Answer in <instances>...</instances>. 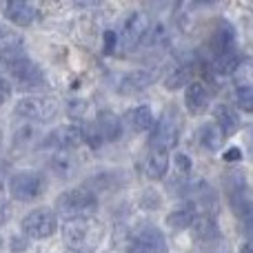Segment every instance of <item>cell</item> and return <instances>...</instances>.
Instances as JSON below:
<instances>
[{
    "label": "cell",
    "instance_id": "obj_35",
    "mask_svg": "<svg viewBox=\"0 0 253 253\" xmlns=\"http://www.w3.org/2000/svg\"><path fill=\"white\" fill-rule=\"evenodd\" d=\"M242 158V151L238 147H233V149H229V151H224V160L227 162H236V160H240Z\"/></svg>",
    "mask_w": 253,
    "mask_h": 253
},
{
    "label": "cell",
    "instance_id": "obj_37",
    "mask_svg": "<svg viewBox=\"0 0 253 253\" xmlns=\"http://www.w3.org/2000/svg\"><path fill=\"white\" fill-rule=\"evenodd\" d=\"M2 178H4V169H2V167H0V189L4 187V180H2Z\"/></svg>",
    "mask_w": 253,
    "mask_h": 253
},
{
    "label": "cell",
    "instance_id": "obj_21",
    "mask_svg": "<svg viewBox=\"0 0 253 253\" xmlns=\"http://www.w3.org/2000/svg\"><path fill=\"white\" fill-rule=\"evenodd\" d=\"M242 58L236 53V49L229 53H222V56H213V60H211V71H213L215 76H233L238 69V65H240Z\"/></svg>",
    "mask_w": 253,
    "mask_h": 253
},
{
    "label": "cell",
    "instance_id": "obj_23",
    "mask_svg": "<svg viewBox=\"0 0 253 253\" xmlns=\"http://www.w3.org/2000/svg\"><path fill=\"white\" fill-rule=\"evenodd\" d=\"M16 51H22L20 34L0 25V56H9V53H16Z\"/></svg>",
    "mask_w": 253,
    "mask_h": 253
},
{
    "label": "cell",
    "instance_id": "obj_24",
    "mask_svg": "<svg viewBox=\"0 0 253 253\" xmlns=\"http://www.w3.org/2000/svg\"><path fill=\"white\" fill-rule=\"evenodd\" d=\"M167 42H169V31H167V27L162 25V22H151L142 44H147V47H151V49H160V47H167Z\"/></svg>",
    "mask_w": 253,
    "mask_h": 253
},
{
    "label": "cell",
    "instance_id": "obj_32",
    "mask_svg": "<svg viewBox=\"0 0 253 253\" xmlns=\"http://www.w3.org/2000/svg\"><path fill=\"white\" fill-rule=\"evenodd\" d=\"M9 98H11V84H9V80L4 78V76H0V107H2Z\"/></svg>",
    "mask_w": 253,
    "mask_h": 253
},
{
    "label": "cell",
    "instance_id": "obj_1",
    "mask_svg": "<svg viewBox=\"0 0 253 253\" xmlns=\"http://www.w3.org/2000/svg\"><path fill=\"white\" fill-rule=\"evenodd\" d=\"M105 238V227L96 218H76L62 224V240L76 253H91L100 247Z\"/></svg>",
    "mask_w": 253,
    "mask_h": 253
},
{
    "label": "cell",
    "instance_id": "obj_12",
    "mask_svg": "<svg viewBox=\"0 0 253 253\" xmlns=\"http://www.w3.org/2000/svg\"><path fill=\"white\" fill-rule=\"evenodd\" d=\"M211 98H213V91L207 87L205 83H191L187 87V93H184V107L191 116H202L207 109L211 107Z\"/></svg>",
    "mask_w": 253,
    "mask_h": 253
},
{
    "label": "cell",
    "instance_id": "obj_38",
    "mask_svg": "<svg viewBox=\"0 0 253 253\" xmlns=\"http://www.w3.org/2000/svg\"><path fill=\"white\" fill-rule=\"evenodd\" d=\"M0 144H2V131H0Z\"/></svg>",
    "mask_w": 253,
    "mask_h": 253
},
{
    "label": "cell",
    "instance_id": "obj_13",
    "mask_svg": "<svg viewBox=\"0 0 253 253\" xmlns=\"http://www.w3.org/2000/svg\"><path fill=\"white\" fill-rule=\"evenodd\" d=\"M158 80V69H135L126 74L120 83V93L129 96V93H140L147 87H151Z\"/></svg>",
    "mask_w": 253,
    "mask_h": 253
},
{
    "label": "cell",
    "instance_id": "obj_19",
    "mask_svg": "<svg viewBox=\"0 0 253 253\" xmlns=\"http://www.w3.org/2000/svg\"><path fill=\"white\" fill-rule=\"evenodd\" d=\"M198 142H200V147L205 149V151H218L220 147H222V131H220V126L215 123H205L198 126V133H196Z\"/></svg>",
    "mask_w": 253,
    "mask_h": 253
},
{
    "label": "cell",
    "instance_id": "obj_9",
    "mask_svg": "<svg viewBox=\"0 0 253 253\" xmlns=\"http://www.w3.org/2000/svg\"><path fill=\"white\" fill-rule=\"evenodd\" d=\"M129 253H167V240L158 227H142L129 240Z\"/></svg>",
    "mask_w": 253,
    "mask_h": 253
},
{
    "label": "cell",
    "instance_id": "obj_36",
    "mask_svg": "<svg viewBox=\"0 0 253 253\" xmlns=\"http://www.w3.org/2000/svg\"><path fill=\"white\" fill-rule=\"evenodd\" d=\"M240 253H253V242L251 240L245 242V245H242V249H240Z\"/></svg>",
    "mask_w": 253,
    "mask_h": 253
},
{
    "label": "cell",
    "instance_id": "obj_25",
    "mask_svg": "<svg viewBox=\"0 0 253 253\" xmlns=\"http://www.w3.org/2000/svg\"><path fill=\"white\" fill-rule=\"evenodd\" d=\"M191 74H193V67L191 65H178L175 69L169 71V76H167V80H165L167 89H171V91H173V89L184 87Z\"/></svg>",
    "mask_w": 253,
    "mask_h": 253
},
{
    "label": "cell",
    "instance_id": "obj_14",
    "mask_svg": "<svg viewBox=\"0 0 253 253\" xmlns=\"http://www.w3.org/2000/svg\"><path fill=\"white\" fill-rule=\"evenodd\" d=\"M233 44H236V31L227 20H220L215 25V29L211 31V51H213V56H222V53L233 51Z\"/></svg>",
    "mask_w": 253,
    "mask_h": 253
},
{
    "label": "cell",
    "instance_id": "obj_22",
    "mask_svg": "<svg viewBox=\"0 0 253 253\" xmlns=\"http://www.w3.org/2000/svg\"><path fill=\"white\" fill-rule=\"evenodd\" d=\"M196 215H198V211L193 209L191 205H187V207H182V209L171 211V213L167 215V224H169L171 229H175V231H182V229L191 227Z\"/></svg>",
    "mask_w": 253,
    "mask_h": 253
},
{
    "label": "cell",
    "instance_id": "obj_27",
    "mask_svg": "<svg viewBox=\"0 0 253 253\" xmlns=\"http://www.w3.org/2000/svg\"><path fill=\"white\" fill-rule=\"evenodd\" d=\"M51 167H53V171H56L58 175H62V178H67V175L76 169L74 160L69 158V153L67 151H58L56 156H53V160H51Z\"/></svg>",
    "mask_w": 253,
    "mask_h": 253
},
{
    "label": "cell",
    "instance_id": "obj_33",
    "mask_svg": "<svg viewBox=\"0 0 253 253\" xmlns=\"http://www.w3.org/2000/svg\"><path fill=\"white\" fill-rule=\"evenodd\" d=\"M118 38L120 36L116 34V31H105V51L107 53L116 51V47H118Z\"/></svg>",
    "mask_w": 253,
    "mask_h": 253
},
{
    "label": "cell",
    "instance_id": "obj_34",
    "mask_svg": "<svg viewBox=\"0 0 253 253\" xmlns=\"http://www.w3.org/2000/svg\"><path fill=\"white\" fill-rule=\"evenodd\" d=\"M9 218H11V207H9V202L0 200V224H4Z\"/></svg>",
    "mask_w": 253,
    "mask_h": 253
},
{
    "label": "cell",
    "instance_id": "obj_2",
    "mask_svg": "<svg viewBox=\"0 0 253 253\" xmlns=\"http://www.w3.org/2000/svg\"><path fill=\"white\" fill-rule=\"evenodd\" d=\"M98 211V198L93 191L84 187H76L69 191L60 193L56 200V213L62 215L67 220H76V218H91Z\"/></svg>",
    "mask_w": 253,
    "mask_h": 253
},
{
    "label": "cell",
    "instance_id": "obj_18",
    "mask_svg": "<svg viewBox=\"0 0 253 253\" xmlns=\"http://www.w3.org/2000/svg\"><path fill=\"white\" fill-rule=\"evenodd\" d=\"M213 116H215V125L220 126L224 138H227V135H233L238 129H240V116H238V111L233 109V107L218 105L213 109Z\"/></svg>",
    "mask_w": 253,
    "mask_h": 253
},
{
    "label": "cell",
    "instance_id": "obj_20",
    "mask_svg": "<svg viewBox=\"0 0 253 253\" xmlns=\"http://www.w3.org/2000/svg\"><path fill=\"white\" fill-rule=\"evenodd\" d=\"M126 125L135 131V133H142V131H151L156 120H153V111L147 105H140L135 109H131L126 114Z\"/></svg>",
    "mask_w": 253,
    "mask_h": 253
},
{
    "label": "cell",
    "instance_id": "obj_7",
    "mask_svg": "<svg viewBox=\"0 0 253 253\" xmlns=\"http://www.w3.org/2000/svg\"><path fill=\"white\" fill-rule=\"evenodd\" d=\"M180 140V123L173 111H165L162 118L153 125L151 138H149V149H160V151H171Z\"/></svg>",
    "mask_w": 253,
    "mask_h": 253
},
{
    "label": "cell",
    "instance_id": "obj_16",
    "mask_svg": "<svg viewBox=\"0 0 253 253\" xmlns=\"http://www.w3.org/2000/svg\"><path fill=\"white\" fill-rule=\"evenodd\" d=\"M193 233L200 242H213L220 238V229H218V220L215 213H198L196 220L191 224Z\"/></svg>",
    "mask_w": 253,
    "mask_h": 253
},
{
    "label": "cell",
    "instance_id": "obj_11",
    "mask_svg": "<svg viewBox=\"0 0 253 253\" xmlns=\"http://www.w3.org/2000/svg\"><path fill=\"white\" fill-rule=\"evenodd\" d=\"M149 27H151V20H149L142 11H133L125 18L123 36H120V38L125 40L126 47H138V44H142Z\"/></svg>",
    "mask_w": 253,
    "mask_h": 253
},
{
    "label": "cell",
    "instance_id": "obj_17",
    "mask_svg": "<svg viewBox=\"0 0 253 253\" xmlns=\"http://www.w3.org/2000/svg\"><path fill=\"white\" fill-rule=\"evenodd\" d=\"M144 169L151 180H160L169 171V151H160V149H149L147 160H144Z\"/></svg>",
    "mask_w": 253,
    "mask_h": 253
},
{
    "label": "cell",
    "instance_id": "obj_31",
    "mask_svg": "<svg viewBox=\"0 0 253 253\" xmlns=\"http://www.w3.org/2000/svg\"><path fill=\"white\" fill-rule=\"evenodd\" d=\"M173 165H175V171H178V175H182V178H187V175L191 173V169H193L191 158H189L187 153H178V156L173 158Z\"/></svg>",
    "mask_w": 253,
    "mask_h": 253
},
{
    "label": "cell",
    "instance_id": "obj_30",
    "mask_svg": "<svg viewBox=\"0 0 253 253\" xmlns=\"http://www.w3.org/2000/svg\"><path fill=\"white\" fill-rule=\"evenodd\" d=\"M87 111H89V102L87 100H71L69 107H67V114H69L74 120H84Z\"/></svg>",
    "mask_w": 253,
    "mask_h": 253
},
{
    "label": "cell",
    "instance_id": "obj_39",
    "mask_svg": "<svg viewBox=\"0 0 253 253\" xmlns=\"http://www.w3.org/2000/svg\"><path fill=\"white\" fill-rule=\"evenodd\" d=\"M251 147H253V131H251Z\"/></svg>",
    "mask_w": 253,
    "mask_h": 253
},
{
    "label": "cell",
    "instance_id": "obj_28",
    "mask_svg": "<svg viewBox=\"0 0 253 253\" xmlns=\"http://www.w3.org/2000/svg\"><path fill=\"white\" fill-rule=\"evenodd\" d=\"M236 102L242 111L253 114V87H238L236 91Z\"/></svg>",
    "mask_w": 253,
    "mask_h": 253
},
{
    "label": "cell",
    "instance_id": "obj_8",
    "mask_svg": "<svg viewBox=\"0 0 253 253\" xmlns=\"http://www.w3.org/2000/svg\"><path fill=\"white\" fill-rule=\"evenodd\" d=\"M42 142L44 147H56L58 151H71V149H78L87 142V129L83 125H67L51 131Z\"/></svg>",
    "mask_w": 253,
    "mask_h": 253
},
{
    "label": "cell",
    "instance_id": "obj_3",
    "mask_svg": "<svg viewBox=\"0 0 253 253\" xmlns=\"http://www.w3.org/2000/svg\"><path fill=\"white\" fill-rule=\"evenodd\" d=\"M0 65H2V71H7L13 83L20 84L22 89H36L44 84V74L27 53L16 51L9 56H0Z\"/></svg>",
    "mask_w": 253,
    "mask_h": 253
},
{
    "label": "cell",
    "instance_id": "obj_5",
    "mask_svg": "<svg viewBox=\"0 0 253 253\" xmlns=\"http://www.w3.org/2000/svg\"><path fill=\"white\" fill-rule=\"evenodd\" d=\"M47 189V180L40 171H18L9 178V193L20 202H31L40 198Z\"/></svg>",
    "mask_w": 253,
    "mask_h": 253
},
{
    "label": "cell",
    "instance_id": "obj_4",
    "mask_svg": "<svg viewBox=\"0 0 253 253\" xmlns=\"http://www.w3.org/2000/svg\"><path fill=\"white\" fill-rule=\"evenodd\" d=\"M60 111V102L51 96H25L18 100L16 114L29 123H49Z\"/></svg>",
    "mask_w": 253,
    "mask_h": 253
},
{
    "label": "cell",
    "instance_id": "obj_15",
    "mask_svg": "<svg viewBox=\"0 0 253 253\" xmlns=\"http://www.w3.org/2000/svg\"><path fill=\"white\" fill-rule=\"evenodd\" d=\"M2 11H4V18H7L9 22H13V25H18V27H31L40 18L38 9H36L34 4L20 2V0L4 4Z\"/></svg>",
    "mask_w": 253,
    "mask_h": 253
},
{
    "label": "cell",
    "instance_id": "obj_10",
    "mask_svg": "<svg viewBox=\"0 0 253 253\" xmlns=\"http://www.w3.org/2000/svg\"><path fill=\"white\" fill-rule=\"evenodd\" d=\"M120 133H123V123H120L118 116L111 114V111H100L96 125H93V131H87V142H91V140L93 144H100V140L102 142H114L120 138Z\"/></svg>",
    "mask_w": 253,
    "mask_h": 253
},
{
    "label": "cell",
    "instance_id": "obj_29",
    "mask_svg": "<svg viewBox=\"0 0 253 253\" xmlns=\"http://www.w3.org/2000/svg\"><path fill=\"white\" fill-rule=\"evenodd\" d=\"M238 215H240V222H242L245 233L249 236V240L253 242V202H249V205H247Z\"/></svg>",
    "mask_w": 253,
    "mask_h": 253
},
{
    "label": "cell",
    "instance_id": "obj_6",
    "mask_svg": "<svg viewBox=\"0 0 253 253\" xmlns=\"http://www.w3.org/2000/svg\"><path fill=\"white\" fill-rule=\"evenodd\" d=\"M56 231H58V215L47 207L34 209L22 220V233H25V238H31V240L51 238Z\"/></svg>",
    "mask_w": 253,
    "mask_h": 253
},
{
    "label": "cell",
    "instance_id": "obj_26",
    "mask_svg": "<svg viewBox=\"0 0 253 253\" xmlns=\"http://www.w3.org/2000/svg\"><path fill=\"white\" fill-rule=\"evenodd\" d=\"M233 78L238 87H253V58H242Z\"/></svg>",
    "mask_w": 253,
    "mask_h": 253
}]
</instances>
